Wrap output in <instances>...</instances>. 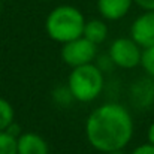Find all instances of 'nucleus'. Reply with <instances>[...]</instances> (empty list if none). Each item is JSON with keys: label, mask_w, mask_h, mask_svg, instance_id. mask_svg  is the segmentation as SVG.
<instances>
[{"label": "nucleus", "mask_w": 154, "mask_h": 154, "mask_svg": "<svg viewBox=\"0 0 154 154\" xmlns=\"http://www.w3.org/2000/svg\"><path fill=\"white\" fill-rule=\"evenodd\" d=\"M142 48L132 38H117L111 42L108 55L115 67L130 70L141 66Z\"/></svg>", "instance_id": "4"}, {"label": "nucleus", "mask_w": 154, "mask_h": 154, "mask_svg": "<svg viewBox=\"0 0 154 154\" xmlns=\"http://www.w3.org/2000/svg\"><path fill=\"white\" fill-rule=\"evenodd\" d=\"M108 33H109L108 24L103 20L93 18V20L85 21L82 36L85 39H88L90 42H93L94 45H100V44H103L108 39Z\"/></svg>", "instance_id": "10"}, {"label": "nucleus", "mask_w": 154, "mask_h": 154, "mask_svg": "<svg viewBox=\"0 0 154 154\" xmlns=\"http://www.w3.org/2000/svg\"><path fill=\"white\" fill-rule=\"evenodd\" d=\"M133 3L144 11H154V0H133Z\"/></svg>", "instance_id": "16"}, {"label": "nucleus", "mask_w": 154, "mask_h": 154, "mask_svg": "<svg viewBox=\"0 0 154 154\" xmlns=\"http://www.w3.org/2000/svg\"><path fill=\"white\" fill-rule=\"evenodd\" d=\"M0 154H18L17 153V136L8 130L0 132Z\"/></svg>", "instance_id": "13"}, {"label": "nucleus", "mask_w": 154, "mask_h": 154, "mask_svg": "<svg viewBox=\"0 0 154 154\" xmlns=\"http://www.w3.org/2000/svg\"><path fill=\"white\" fill-rule=\"evenodd\" d=\"M17 153L18 154H50V147L45 138L35 132L21 133L17 138Z\"/></svg>", "instance_id": "8"}, {"label": "nucleus", "mask_w": 154, "mask_h": 154, "mask_svg": "<svg viewBox=\"0 0 154 154\" xmlns=\"http://www.w3.org/2000/svg\"><path fill=\"white\" fill-rule=\"evenodd\" d=\"M0 11H2V0H0Z\"/></svg>", "instance_id": "19"}, {"label": "nucleus", "mask_w": 154, "mask_h": 154, "mask_svg": "<svg viewBox=\"0 0 154 154\" xmlns=\"http://www.w3.org/2000/svg\"><path fill=\"white\" fill-rule=\"evenodd\" d=\"M141 67L144 69L145 75L154 79V45L150 48H145L142 51V60Z\"/></svg>", "instance_id": "14"}, {"label": "nucleus", "mask_w": 154, "mask_h": 154, "mask_svg": "<svg viewBox=\"0 0 154 154\" xmlns=\"http://www.w3.org/2000/svg\"><path fill=\"white\" fill-rule=\"evenodd\" d=\"M2 2H8V0H2Z\"/></svg>", "instance_id": "20"}, {"label": "nucleus", "mask_w": 154, "mask_h": 154, "mask_svg": "<svg viewBox=\"0 0 154 154\" xmlns=\"http://www.w3.org/2000/svg\"><path fill=\"white\" fill-rule=\"evenodd\" d=\"M129 154H154V145L150 142H145V144H141L138 145L132 153Z\"/></svg>", "instance_id": "15"}, {"label": "nucleus", "mask_w": 154, "mask_h": 154, "mask_svg": "<svg viewBox=\"0 0 154 154\" xmlns=\"http://www.w3.org/2000/svg\"><path fill=\"white\" fill-rule=\"evenodd\" d=\"M67 87L75 102L88 103L96 100L103 91L105 75L97 64L90 63L73 67L67 76Z\"/></svg>", "instance_id": "3"}, {"label": "nucleus", "mask_w": 154, "mask_h": 154, "mask_svg": "<svg viewBox=\"0 0 154 154\" xmlns=\"http://www.w3.org/2000/svg\"><path fill=\"white\" fill-rule=\"evenodd\" d=\"M130 103L136 109H150L154 106V79L150 76L138 78L129 90Z\"/></svg>", "instance_id": "7"}, {"label": "nucleus", "mask_w": 154, "mask_h": 154, "mask_svg": "<svg viewBox=\"0 0 154 154\" xmlns=\"http://www.w3.org/2000/svg\"><path fill=\"white\" fill-rule=\"evenodd\" d=\"M135 133L130 111L117 102H108L94 108L85 120V138L99 153L108 154L124 150Z\"/></svg>", "instance_id": "1"}, {"label": "nucleus", "mask_w": 154, "mask_h": 154, "mask_svg": "<svg viewBox=\"0 0 154 154\" xmlns=\"http://www.w3.org/2000/svg\"><path fill=\"white\" fill-rule=\"evenodd\" d=\"M133 0H97V9L103 20L118 21L132 9Z\"/></svg>", "instance_id": "9"}, {"label": "nucleus", "mask_w": 154, "mask_h": 154, "mask_svg": "<svg viewBox=\"0 0 154 154\" xmlns=\"http://www.w3.org/2000/svg\"><path fill=\"white\" fill-rule=\"evenodd\" d=\"M15 123V111L9 100L0 97V132L8 130L11 124Z\"/></svg>", "instance_id": "11"}, {"label": "nucleus", "mask_w": 154, "mask_h": 154, "mask_svg": "<svg viewBox=\"0 0 154 154\" xmlns=\"http://www.w3.org/2000/svg\"><path fill=\"white\" fill-rule=\"evenodd\" d=\"M60 55L69 67H79L84 64L94 63V60L97 58V45L81 36L67 44H63Z\"/></svg>", "instance_id": "5"}, {"label": "nucleus", "mask_w": 154, "mask_h": 154, "mask_svg": "<svg viewBox=\"0 0 154 154\" xmlns=\"http://www.w3.org/2000/svg\"><path fill=\"white\" fill-rule=\"evenodd\" d=\"M108 154H127L124 150H115V151H111V153H108Z\"/></svg>", "instance_id": "18"}, {"label": "nucleus", "mask_w": 154, "mask_h": 154, "mask_svg": "<svg viewBox=\"0 0 154 154\" xmlns=\"http://www.w3.org/2000/svg\"><path fill=\"white\" fill-rule=\"evenodd\" d=\"M130 38L142 48L154 45V11H144L130 26Z\"/></svg>", "instance_id": "6"}, {"label": "nucleus", "mask_w": 154, "mask_h": 154, "mask_svg": "<svg viewBox=\"0 0 154 154\" xmlns=\"http://www.w3.org/2000/svg\"><path fill=\"white\" fill-rule=\"evenodd\" d=\"M147 142H150V144L154 145V121L147 129Z\"/></svg>", "instance_id": "17"}, {"label": "nucleus", "mask_w": 154, "mask_h": 154, "mask_svg": "<svg viewBox=\"0 0 154 154\" xmlns=\"http://www.w3.org/2000/svg\"><path fill=\"white\" fill-rule=\"evenodd\" d=\"M51 97H52V102L55 103L57 106H60V108H69L72 103L75 102V99H73L67 84L66 85H57L52 90Z\"/></svg>", "instance_id": "12"}, {"label": "nucleus", "mask_w": 154, "mask_h": 154, "mask_svg": "<svg viewBox=\"0 0 154 154\" xmlns=\"http://www.w3.org/2000/svg\"><path fill=\"white\" fill-rule=\"evenodd\" d=\"M85 18L82 12L72 5L55 6L45 20V32L54 42L67 44L84 33Z\"/></svg>", "instance_id": "2"}]
</instances>
